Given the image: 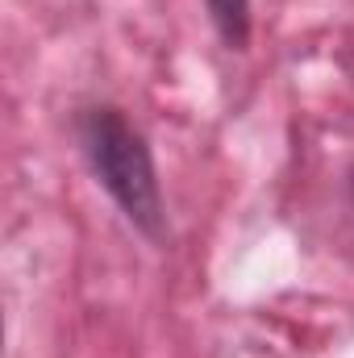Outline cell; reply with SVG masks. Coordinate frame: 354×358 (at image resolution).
Wrapping results in <instances>:
<instances>
[{
  "label": "cell",
  "mask_w": 354,
  "mask_h": 358,
  "mask_svg": "<svg viewBox=\"0 0 354 358\" xmlns=\"http://www.w3.org/2000/svg\"><path fill=\"white\" fill-rule=\"evenodd\" d=\"M80 138H84V155H88L92 171L104 183V192L117 200V208L146 238H159L163 234V196H159L155 159H150V146L142 142V134L117 108H92L80 125Z\"/></svg>",
  "instance_id": "1"
},
{
  "label": "cell",
  "mask_w": 354,
  "mask_h": 358,
  "mask_svg": "<svg viewBox=\"0 0 354 358\" xmlns=\"http://www.w3.org/2000/svg\"><path fill=\"white\" fill-rule=\"evenodd\" d=\"M208 13L229 46H246L250 34V0H208Z\"/></svg>",
  "instance_id": "2"
},
{
  "label": "cell",
  "mask_w": 354,
  "mask_h": 358,
  "mask_svg": "<svg viewBox=\"0 0 354 358\" xmlns=\"http://www.w3.org/2000/svg\"><path fill=\"white\" fill-rule=\"evenodd\" d=\"M351 200H354V176H351Z\"/></svg>",
  "instance_id": "3"
}]
</instances>
